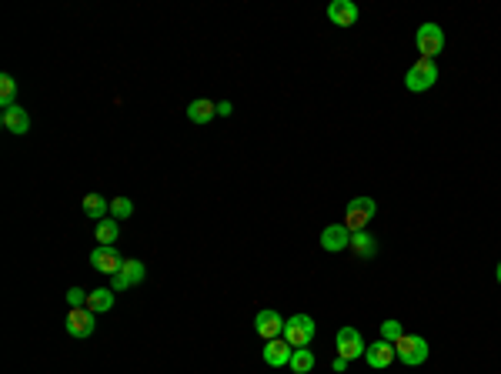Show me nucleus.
Wrapping results in <instances>:
<instances>
[{
	"mask_svg": "<svg viewBox=\"0 0 501 374\" xmlns=\"http://www.w3.org/2000/svg\"><path fill=\"white\" fill-rule=\"evenodd\" d=\"M314 334H318V327H314L311 314H294V318L284 321V341L291 348H307L314 341Z\"/></svg>",
	"mask_w": 501,
	"mask_h": 374,
	"instance_id": "obj_1",
	"label": "nucleus"
},
{
	"mask_svg": "<svg viewBox=\"0 0 501 374\" xmlns=\"http://www.w3.org/2000/svg\"><path fill=\"white\" fill-rule=\"evenodd\" d=\"M375 211H377L375 198H354V200H348V207H345V227H348L351 234L368 231L371 218H375Z\"/></svg>",
	"mask_w": 501,
	"mask_h": 374,
	"instance_id": "obj_2",
	"label": "nucleus"
},
{
	"mask_svg": "<svg viewBox=\"0 0 501 374\" xmlns=\"http://www.w3.org/2000/svg\"><path fill=\"white\" fill-rule=\"evenodd\" d=\"M395 351H398V361L408 368H418L428 361V341L421 334H401L395 341Z\"/></svg>",
	"mask_w": 501,
	"mask_h": 374,
	"instance_id": "obj_3",
	"label": "nucleus"
},
{
	"mask_svg": "<svg viewBox=\"0 0 501 374\" xmlns=\"http://www.w3.org/2000/svg\"><path fill=\"white\" fill-rule=\"evenodd\" d=\"M438 84V64L434 60H418L408 74H404V87L411 91V94H425Z\"/></svg>",
	"mask_w": 501,
	"mask_h": 374,
	"instance_id": "obj_4",
	"label": "nucleus"
},
{
	"mask_svg": "<svg viewBox=\"0 0 501 374\" xmlns=\"http://www.w3.org/2000/svg\"><path fill=\"white\" fill-rule=\"evenodd\" d=\"M415 44H418L421 60H434V57L445 50V30L438 24H421L418 34H415Z\"/></svg>",
	"mask_w": 501,
	"mask_h": 374,
	"instance_id": "obj_5",
	"label": "nucleus"
},
{
	"mask_svg": "<svg viewBox=\"0 0 501 374\" xmlns=\"http://www.w3.org/2000/svg\"><path fill=\"white\" fill-rule=\"evenodd\" d=\"M334 344H338V358H345V361H354V358H364V338H361V331L358 327H341L338 331V338H334Z\"/></svg>",
	"mask_w": 501,
	"mask_h": 374,
	"instance_id": "obj_6",
	"label": "nucleus"
},
{
	"mask_svg": "<svg viewBox=\"0 0 501 374\" xmlns=\"http://www.w3.org/2000/svg\"><path fill=\"white\" fill-rule=\"evenodd\" d=\"M148 274V268H144V261H137V257H127L124 268L117 271V274L110 277V288L114 291H127V288H137L141 281Z\"/></svg>",
	"mask_w": 501,
	"mask_h": 374,
	"instance_id": "obj_7",
	"label": "nucleus"
},
{
	"mask_svg": "<svg viewBox=\"0 0 501 374\" xmlns=\"http://www.w3.org/2000/svg\"><path fill=\"white\" fill-rule=\"evenodd\" d=\"M67 334L71 338H91L94 334V327H97V314L91 311V307H71V314H67Z\"/></svg>",
	"mask_w": 501,
	"mask_h": 374,
	"instance_id": "obj_8",
	"label": "nucleus"
},
{
	"mask_svg": "<svg viewBox=\"0 0 501 374\" xmlns=\"http://www.w3.org/2000/svg\"><path fill=\"white\" fill-rule=\"evenodd\" d=\"M91 268L97 271V274H117L121 268H124V257L117 254V248H104V244H97V248L91 250Z\"/></svg>",
	"mask_w": 501,
	"mask_h": 374,
	"instance_id": "obj_9",
	"label": "nucleus"
},
{
	"mask_svg": "<svg viewBox=\"0 0 501 374\" xmlns=\"http://www.w3.org/2000/svg\"><path fill=\"white\" fill-rule=\"evenodd\" d=\"M254 331L264 338V341H275V338H284V318L271 311V307H264V311H257V318H254Z\"/></svg>",
	"mask_w": 501,
	"mask_h": 374,
	"instance_id": "obj_10",
	"label": "nucleus"
},
{
	"mask_svg": "<svg viewBox=\"0 0 501 374\" xmlns=\"http://www.w3.org/2000/svg\"><path fill=\"white\" fill-rule=\"evenodd\" d=\"M398 358V351H395V344L391 341H375V344H368V351H364V361H368V368H375V371H384L391 361Z\"/></svg>",
	"mask_w": 501,
	"mask_h": 374,
	"instance_id": "obj_11",
	"label": "nucleus"
},
{
	"mask_svg": "<svg viewBox=\"0 0 501 374\" xmlns=\"http://www.w3.org/2000/svg\"><path fill=\"white\" fill-rule=\"evenodd\" d=\"M0 124L7 127L10 134L24 137L27 130H30V114H27L21 104H10V107H3V114H0Z\"/></svg>",
	"mask_w": 501,
	"mask_h": 374,
	"instance_id": "obj_12",
	"label": "nucleus"
},
{
	"mask_svg": "<svg viewBox=\"0 0 501 374\" xmlns=\"http://www.w3.org/2000/svg\"><path fill=\"white\" fill-rule=\"evenodd\" d=\"M327 21L334 27H354L358 24V3H351V0H331Z\"/></svg>",
	"mask_w": 501,
	"mask_h": 374,
	"instance_id": "obj_13",
	"label": "nucleus"
},
{
	"mask_svg": "<svg viewBox=\"0 0 501 374\" xmlns=\"http://www.w3.org/2000/svg\"><path fill=\"white\" fill-rule=\"evenodd\" d=\"M291 354H294V348L284 338H275V341L264 344V364L268 368H284V364H291Z\"/></svg>",
	"mask_w": 501,
	"mask_h": 374,
	"instance_id": "obj_14",
	"label": "nucleus"
},
{
	"mask_svg": "<svg viewBox=\"0 0 501 374\" xmlns=\"http://www.w3.org/2000/svg\"><path fill=\"white\" fill-rule=\"evenodd\" d=\"M321 248L338 254V250H348L351 248V231L345 224H331L321 231Z\"/></svg>",
	"mask_w": 501,
	"mask_h": 374,
	"instance_id": "obj_15",
	"label": "nucleus"
},
{
	"mask_svg": "<svg viewBox=\"0 0 501 374\" xmlns=\"http://www.w3.org/2000/svg\"><path fill=\"white\" fill-rule=\"evenodd\" d=\"M84 218H91V221L110 218V200L104 198V194H87L84 198Z\"/></svg>",
	"mask_w": 501,
	"mask_h": 374,
	"instance_id": "obj_16",
	"label": "nucleus"
},
{
	"mask_svg": "<svg viewBox=\"0 0 501 374\" xmlns=\"http://www.w3.org/2000/svg\"><path fill=\"white\" fill-rule=\"evenodd\" d=\"M114 288H97V291H87V307L94 311V314H104V311H110L114 307Z\"/></svg>",
	"mask_w": 501,
	"mask_h": 374,
	"instance_id": "obj_17",
	"label": "nucleus"
},
{
	"mask_svg": "<svg viewBox=\"0 0 501 374\" xmlns=\"http://www.w3.org/2000/svg\"><path fill=\"white\" fill-rule=\"evenodd\" d=\"M214 114H218V104H211V100H204V97L187 104V117H191L194 124H207Z\"/></svg>",
	"mask_w": 501,
	"mask_h": 374,
	"instance_id": "obj_18",
	"label": "nucleus"
},
{
	"mask_svg": "<svg viewBox=\"0 0 501 374\" xmlns=\"http://www.w3.org/2000/svg\"><path fill=\"white\" fill-rule=\"evenodd\" d=\"M94 237H97L104 248H114V241L121 237V227H117L114 218H104V221H97V227H94Z\"/></svg>",
	"mask_w": 501,
	"mask_h": 374,
	"instance_id": "obj_19",
	"label": "nucleus"
},
{
	"mask_svg": "<svg viewBox=\"0 0 501 374\" xmlns=\"http://www.w3.org/2000/svg\"><path fill=\"white\" fill-rule=\"evenodd\" d=\"M351 250H354L358 257H375L377 241L368 234V231H358V234H351Z\"/></svg>",
	"mask_w": 501,
	"mask_h": 374,
	"instance_id": "obj_20",
	"label": "nucleus"
},
{
	"mask_svg": "<svg viewBox=\"0 0 501 374\" xmlns=\"http://www.w3.org/2000/svg\"><path fill=\"white\" fill-rule=\"evenodd\" d=\"M288 368H291L294 374H311L314 371V354H311V348H294Z\"/></svg>",
	"mask_w": 501,
	"mask_h": 374,
	"instance_id": "obj_21",
	"label": "nucleus"
},
{
	"mask_svg": "<svg viewBox=\"0 0 501 374\" xmlns=\"http://www.w3.org/2000/svg\"><path fill=\"white\" fill-rule=\"evenodd\" d=\"M17 104V80L10 74H0V107Z\"/></svg>",
	"mask_w": 501,
	"mask_h": 374,
	"instance_id": "obj_22",
	"label": "nucleus"
},
{
	"mask_svg": "<svg viewBox=\"0 0 501 374\" xmlns=\"http://www.w3.org/2000/svg\"><path fill=\"white\" fill-rule=\"evenodd\" d=\"M130 214H134V200L130 198H114L110 200V218H114V221H127Z\"/></svg>",
	"mask_w": 501,
	"mask_h": 374,
	"instance_id": "obj_23",
	"label": "nucleus"
},
{
	"mask_svg": "<svg viewBox=\"0 0 501 374\" xmlns=\"http://www.w3.org/2000/svg\"><path fill=\"white\" fill-rule=\"evenodd\" d=\"M401 334H404L401 321H395V318H391V321H381V338H384V341H391V344H395Z\"/></svg>",
	"mask_w": 501,
	"mask_h": 374,
	"instance_id": "obj_24",
	"label": "nucleus"
},
{
	"mask_svg": "<svg viewBox=\"0 0 501 374\" xmlns=\"http://www.w3.org/2000/svg\"><path fill=\"white\" fill-rule=\"evenodd\" d=\"M67 304H71V307H87V291L71 288V291H67Z\"/></svg>",
	"mask_w": 501,
	"mask_h": 374,
	"instance_id": "obj_25",
	"label": "nucleus"
},
{
	"mask_svg": "<svg viewBox=\"0 0 501 374\" xmlns=\"http://www.w3.org/2000/svg\"><path fill=\"white\" fill-rule=\"evenodd\" d=\"M218 114H221V117H231V114H234V104H231V100H221V104H218Z\"/></svg>",
	"mask_w": 501,
	"mask_h": 374,
	"instance_id": "obj_26",
	"label": "nucleus"
},
{
	"mask_svg": "<svg viewBox=\"0 0 501 374\" xmlns=\"http://www.w3.org/2000/svg\"><path fill=\"white\" fill-rule=\"evenodd\" d=\"M331 368H334V374H345V371H348V361H345V358H334V361H331Z\"/></svg>",
	"mask_w": 501,
	"mask_h": 374,
	"instance_id": "obj_27",
	"label": "nucleus"
},
{
	"mask_svg": "<svg viewBox=\"0 0 501 374\" xmlns=\"http://www.w3.org/2000/svg\"><path fill=\"white\" fill-rule=\"evenodd\" d=\"M495 277H498V284H501V261H498V271H495Z\"/></svg>",
	"mask_w": 501,
	"mask_h": 374,
	"instance_id": "obj_28",
	"label": "nucleus"
}]
</instances>
